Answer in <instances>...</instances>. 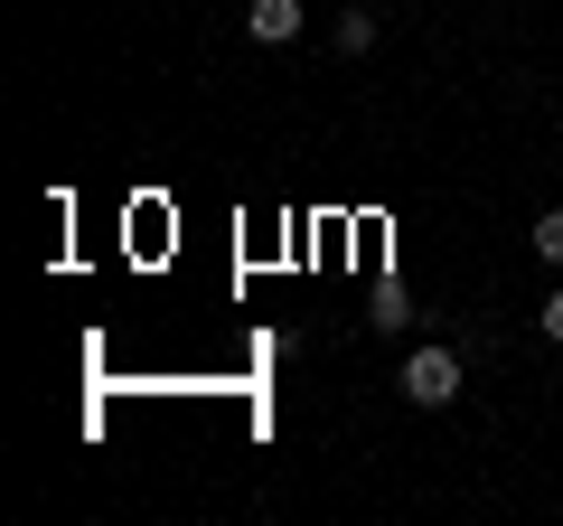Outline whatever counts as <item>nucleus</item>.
Listing matches in <instances>:
<instances>
[{
	"mask_svg": "<svg viewBox=\"0 0 563 526\" xmlns=\"http://www.w3.org/2000/svg\"><path fill=\"white\" fill-rule=\"evenodd\" d=\"M244 29H254L263 47H291L301 39V0H244Z\"/></svg>",
	"mask_w": 563,
	"mask_h": 526,
	"instance_id": "obj_2",
	"label": "nucleus"
},
{
	"mask_svg": "<svg viewBox=\"0 0 563 526\" xmlns=\"http://www.w3.org/2000/svg\"><path fill=\"white\" fill-rule=\"evenodd\" d=\"M536 254L563 263V207H544V217H536Z\"/></svg>",
	"mask_w": 563,
	"mask_h": 526,
	"instance_id": "obj_4",
	"label": "nucleus"
},
{
	"mask_svg": "<svg viewBox=\"0 0 563 526\" xmlns=\"http://www.w3.org/2000/svg\"><path fill=\"white\" fill-rule=\"evenodd\" d=\"M404 395L413 405H451L461 395V348H413L404 358Z\"/></svg>",
	"mask_w": 563,
	"mask_h": 526,
	"instance_id": "obj_1",
	"label": "nucleus"
},
{
	"mask_svg": "<svg viewBox=\"0 0 563 526\" xmlns=\"http://www.w3.org/2000/svg\"><path fill=\"white\" fill-rule=\"evenodd\" d=\"M536 320H544V339H563V292H554V302L536 310Z\"/></svg>",
	"mask_w": 563,
	"mask_h": 526,
	"instance_id": "obj_5",
	"label": "nucleus"
},
{
	"mask_svg": "<svg viewBox=\"0 0 563 526\" xmlns=\"http://www.w3.org/2000/svg\"><path fill=\"white\" fill-rule=\"evenodd\" d=\"M339 47H347V57H366V47H376V20H366V10H347V20H339Z\"/></svg>",
	"mask_w": 563,
	"mask_h": 526,
	"instance_id": "obj_3",
	"label": "nucleus"
}]
</instances>
